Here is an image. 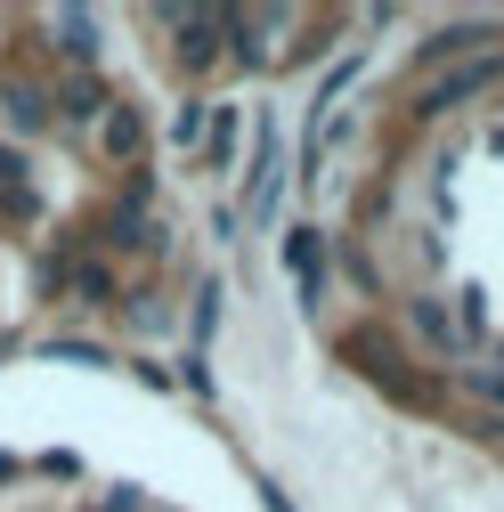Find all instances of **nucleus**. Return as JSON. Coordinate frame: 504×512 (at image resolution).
Returning a JSON list of instances; mask_svg holds the SVG:
<instances>
[{"label": "nucleus", "instance_id": "nucleus-1", "mask_svg": "<svg viewBox=\"0 0 504 512\" xmlns=\"http://www.w3.org/2000/svg\"><path fill=\"white\" fill-rule=\"evenodd\" d=\"M106 147L131 155V147H139V114H106Z\"/></svg>", "mask_w": 504, "mask_h": 512}]
</instances>
